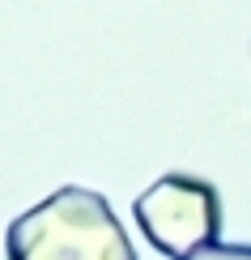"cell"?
Listing matches in <instances>:
<instances>
[{"label": "cell", "instance_id": "obj_2", "mask_svg": "<svg viewBox=\"0 0 251 260\" xmlns=\"http://www.w3.org/2000/svg\"><path fill=\"white\" fill-rule=\"evenodd\" d=\"M132 218L170 260H188L222 243V192L200 175H162L132 201Z\"/></svg>", "mask_w": 251, "mask_h": 260}, {"label": "cell", "instance_id": "obj_1", "mask_svg": "<svg viewBox=\"0 0 251 260\" xmlns=\"http://www.w3.org/2000/svg\"><path fill=\"white\" fill-rule=\"evenodd\" d=\"M9 260H136L106 197L60 188L13 218L5 235Z\"/></svg>", "mask_w": 251, "mask_h": 260}, {"label": "cell", "instance_id": "obj_3", "mask_svg": "<svg viewBox=\"0 0 251 260\" xmlns=\"http://www.w3.org/2000/svg\"><path fill=\"white\" fill-rule=\"evenodd\" d=\"M188 260H251V243H213Z\"/></svg>", "mask_w": 251, "mask_h": 260}]
</instances>
